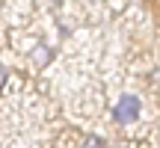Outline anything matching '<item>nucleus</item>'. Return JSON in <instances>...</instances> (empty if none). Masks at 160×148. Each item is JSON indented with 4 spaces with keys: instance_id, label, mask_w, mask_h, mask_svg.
I'll return each instance as SVG.
<instances>
[{
    "instance_id": "obj_2",
    "label": "nucleus",
    "mask_w": 160,
    "mask_h": 148,
    "mask_svg": "<svg viewBox=\"0 0 160 148\" xmlns=\"http://www.w3.org/2000/svg\"><path fill=\"white\" fill-rule=\"evenodd\" d=\"M80 148H107V142H104L101 136H86L83 142H80Z\"/></svg>"
},
{
    "instance_id": "obj_3",
    "label": "nucleus",
    "mask_w": 160,
    "mask_h": 148,
    "mask_svg": "<svg viewBox=\"0 0 160 148\" xmlns=\"http://www.w3.org/2000/svg\"><path fill=\"white\" fill-rule=\"evenodd\" d=\"M6 74H9V71H6V65H0V83L6 80Z\"/></svg>"
},
{
    "instance_id": "obj_1",
    "label": "nucleus",
    "mask_w": 160,
    "mask_h": 148,
    "mask_svg": "<svg viewBox=\"0 0 160 148\" xmlns=\"http://www.w3.org/2000/svg\"><path fill=\"white\" fill-rule=\"evenodd\" d=\"M142 116V101H139L137 95H122L119 101H116V107H113V119L119 121V125H133V121Z\"/></svg>"
}]
</instances>
